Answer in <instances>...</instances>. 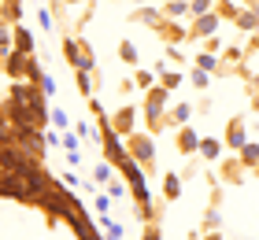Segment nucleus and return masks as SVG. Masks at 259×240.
Masks as SVG:
<instances>
[{"label": "nucleus", "instance_id": "29", "mask_svg": "<svg viewBox=\"0 0 259 240\" xmlns=\"http://www.w3.org/2000/svg\"><path fill=\"white\" fill-rule=\"evenodd\" d=\"M219 225H222V214H219V207H207V214H204V233L219 229Z\"/></svg>", "mask_w": 259, "mask_h": 240}, {"label": "nucleus", "instance_id": "31", "mask_svg": "<svg viewBox=\"0 0 259 240\" xmlns=\"http://www.w3.org/2000/svg\"><path fill=\"white\" fill-rule=\"evenodd\" d=\"M0 52H11V26H8V19H0Z\"/></svg>", "mask_w": 259, "mask_h": 240}, {"label": "nucleus", "instance_id": "7", "mask_svg": "<svg viewBox=\"0 0 259 240\" xmlns=\"http://www.w3.org/2000/svg\"><path fill=\"white\" fill-rule=\"evenodd\" d=\"M244 140H248V129H244V122H241V118H230V122H226V137H222V144L237 152Z\"/></svg>", "mask_w": 259, "mask_h": 240}, {"label": "nucleus", "instance_id": "34", "mask_svg": "<svg viewBox=\"0 0 259 240\" xmlns=\"http://www.w3.org/2000/svg\"><path fill=\"white\" fill-rule=\"evenodd\" d=\"M104 192H108V200H119V196H126V185H122V181H115V177H111V181H108V188H104Z\"/></svg>", "mask_w": 259, "mask_h": 240}, {"label": "nucleus", "instance_id": "5", "mask_svg": "<svg viewBox=\"0 0 259 240\" xmlns=\"http://www.w3.org/2000/svg\"><path fill=\"white\" fill-rule=\"evenodd\" d=\"M30 59H33V56H22V52H8V56H4V67H0V70H4V74H8L11 81H26Z\"/></svg>", "mask_w": 259, "mask_h": 240}, {"label": "nucleus", "instance_id": "23", "mask_svg": "<svg viewBox=\"0 0 259 240\" xmlns=\"http://www.w3.org/2000/svg\"><path fill=\"white\" fill-rule=\"evenodd\" d=\"M100 229L108 233V240H122V225H119V222H111L108 214H100Z\"/></svg>", "mask_w": 259, "mask_h": 240}, {"label": "nucleus", "instance_id": "10", "mask_svg": "<svg viewBox=\"0 0 259 240\" xmlns=\"http://www.w3.org/2000/svg\"><path fill=\"white\" fill-rule=\"evenodd\" d=\"M196 155H204L207 163H215L219 155H222V140H219V137H200V144H196Z\"/></svg>", "mask_w": 259, "mask_h": 240}, {"label": "nucleus", "instance_id": "41", "mask_svg": "<svg viewBox=\"0 0 259 240\" xmlns=\"http://www.w3.org/2000/svg\"><path fill=\"white\" fill-rule=\"evenodd\" d=\"M244 4H248V8H255V0H244Z\"/></svg>", "mask_w": 259, "mask_h": 240}, {"label": "nucleus", "instance_id": "21", "mask_svg": "<svg viewBox=\"0 0 259 240\" xmlns=\"http://www.w3.org/2000/svg\"><path fill=\"white\" fill-rule=\"evenodd\" d=\"M49 122H52V126H56V129H60V133H63V129H70V115L63 111L60 104H56L52 111H49Z\"/></svg>", "mask_w": 259, "mask_h": 240}, {"label": "nucleus", "instance_id": "16", "mask_svg": "<svg viewBox=\"0 0 259 240\" xmlns=\"http://www.w3.org/2000/svg\"><path fill=\"white\" fill-rule=\"evenodd\" d=\"M159 15H163V19H174V22H178L182 15H189V8H185V0H167V4L159 8Z\"/></svg>", "mask_w": 259, "mask_h": 240}, {"label": "nucleus", "instance_id": "19", "mask_svg": "<svg viewBox=\"0 0 259 240\" xmlns=\"http://www.w3.org/2000/svg\"><path fill=\"white\" fill-rule=\"evenodd\" d=\"M193 67L207 70V74H219V67H222V63H219V56H215V52H200V56L193 59Z\"/></svg>", "mask_w": 259, "mask_h": 240}, {"label": "nucleus", "instance_id": "17", "mask_svg": "<svg viewBox=\"0 0 259 240\" xmlns=\"http://www.w3.org/2000/svg\"><path fill=\"white\" fill-rule=\"evenodd\" d=\"M237 152H241V159H237V163H241V166H248V170H255V163H259V148H255V144H252V140H244Z\"/></svg>", "mask_w": 259, "mask_h": 240}, {"label": "nucleus", "instance_id": "3", "mask_svg": "<svg viewBox=\"0 0 259 240\" xmlns=\"http://www.w3.org/2000/svg\"><path fill=\"white\" fill-rule=\"evenodd\" d=\"M108 129L115 137H130L137 129V107L134 104H126V107H119L115 115H108Z\"/></svg>", "mask_w": 259, "mask_h": 240}, {"label": "nucleus", "instance_id": "27", "mask_svg": "<svg viewBox=\"0 0 259 240\" xmlns=\"http://www.w3.org/2000/svg\"><path fill=\"white\" fill-rule=\"evenodd\" d=\"M93 177H97V181H104V185H108L111 177H115V170H111V163H108V159H104V163H97V166H93Z\"/></svg>", "mask_w": 259, "mask_h": 240}, {"label": "nucleus", "instance_id": "26", "mask_svg": "<svg viewBox=\"0 0 259 240\" xmlns=\"http://www.w3.org/2000/svg\"><path fill=\"white\" fill-rule=\"evenodd\" d=\"M189 81H193L200 92H204V89L211 85V74H207V70H200V67H193V70H189Z\"/></svg>", "mask_w": 259, "mask_h": 240}, {"label": "nucleus", "instance_id": "42", "mask_svg": "<svg viewBox=\"0 0 259 240\" xmlns=\"http://www.w3.org/2000/svg\"><path fill=\"white\" fill-rule=\"evenodd\" d=\"M4 4H19V0H4Z\"/></svg>", "mask_w": 259, "mask_h": 240}, {"label": "nucleus", "instance_id": "6", "mask_svg": "<svg viewBox=\"0 0 259 240\" xmlns=\"http://www.w3.org/2000/svg\"><path fill=\"white\" fill-rule=\"evenodd\" d=\"M11 52L33 56V33L22 26V22H15V26H11Z\"/></svg>", "mask_w": 259, "mask_h": 240}, {"label": "nucleus", "instance_id": "39", "mask_svg": "<svg viewBox=\"0 0 259 240\" xmlns=\"http://www.w3.org/2000/svg\"><path fill=\"white\" fill-rule=\"evenodd\" d=\"M141 240H159V229H156V225H152V229H148L145 236H141Z\"/></svg>", "mask_w": 259, "mask_h": 240}, {"label": "nucleus", "instance_id": "35", "mask_svg": "<svg viewBox=\"0 0 259 240\" xmlns=\"http://www.w3.org/2000/svg\"><path fill=\"white\" fill-rule=\"evenodd\" d=\"M244 59V52L241 48H226V56H222V63H233V70H237V63Z\"/></svg>", "mask_w": 259, "mask_h": 240}, {"label": "nucleus", "instance_id": "33", "mask_svg": "<svg viewBox=\"0 0 259 240\" xmlns=\"http://www.w3.org/2000/svg\"><path fill=\"white\" fill-rule=\"evenodd\" d=\"M41 140H45V148H60V129H49V126H45Z\"/></svg>", "mask_w": 259, "mask_h": 240}, {"label": "nucleus", "instance_id": "20", "mask_svg": "<svg viewBox=\"0 0 259 240\" xmlns=\"http://www.w3.org/2000/svg\"><path fill=\"white\" fill-rule=\"evenodd\" d=\"M163 196H167V200H178V196H182V177H178V174H167V177H163Z\"/></svg>", "mask_w": 259, "mask_h": 240}, {"label": "nucleus", "instance_id": "9", "mask_svg": "<svg viewBox=\"0 0 259 240\" xmlns=\"http://www.w3.org/2000/svg\"><path fill=\"white\" fill-rule=\"evenodd\" d=\"M156 30H159V37L167 41V44H182V41H185V26H178L174 19H159Z\"/></svg>", "mask_w": 259, "mask_h": 240}, {"label": "nucleus", "instance_id": "30", "mask_svg": "<svg viewBox=\"0 0 259 240\" xmlns=\"http://www.w3.org/2000/svg\"><path fill=\"white\" fill-rule=\"evenodd\" d=\"M134 85H137V89H152V85H156V74H152V70H137V74H134Z\"/></svg>", "mask_w": 259, "mask_h": 240}, {"label": "nucleus", "instance_id": "18", "mask_svg": "<svg viewBox=\"0 0 259 240\" xmlns=\"http://www.w3.org/2000/svg\"><path fill=\"white\" fill-rule=\"evenodd\" d=\"M156 74H159V85H163V89H167V92H170V89H178V85H182V74H178V70H170L167 63H163V67L156 70Z\"/></svg>", "mask_w": 259, "mask_h": 240}, {"label": "nucleus", "instance_id": "8", "mask_svg": "<svg viewBox=\"0 0 259 240\" xmlns=\"http://www.w3.org/2000/svg\"><path fill=\"white\" fill-rule=\"evenodd\" d=\"M196 144H200V133L185 122V126H178V152L182 155H196Z\"/></svg>", "mask_w": 259, "mask_h": 240}, {"label": "nucleus", "instance_id": "15", "mask_svg": "<svg viewBox=\"0 0 259 240\" xmlns=\"http://www.w3.org/2000/svg\"><path fill=\"white\" fill-rule=\"evenodd\" d=\"M233 22H237V26H241L244 33H255V8H237Z\"/></svg>", "mask_w": 259, "mask_h": 240}, {"label": "nucleus", "instance_id": "28", "mask_svg": "<svg viewBox=\"0 0 259 240\" xmlns=\"http://www.w3.org/2000/svg\"><path fill=\"white\" fill-rule=\"evenodd\" d=\"M119 56H122V63H137V59H141L134 41H122V44H119Z\"/></svg>", "mask_w": 259, "mask_h": 240}, {"label": "nucleus", "instance_id": "36", "mask_svg": "<svg viewBox=\"0 0 259 240\" xmlns=\"http://www.w3.org/2000/svg\"><path fill=\"white\" fill-rule=\"evenodd\" d=\"M89 111L97 115V118H108V111H104V104L97 100V96H89Z\"/></svg>", "mask_w": 259, "mask_h": 240}, {"label": "nucleus", "instance_id": "13", "mask_svg": "<svg viewBox=\"0 0 259 240\" xmlns=\"http://www.w3.org/2000/svg\"><path fill=\"white\" fill-rule=\"evenodd\" d=\"M222 181L226 185H244V166L237 159H226L222 163Z\"/></svg>", "mask_w": 259, "mask_h": 240}, {"label": "nucleus", "instance_id": "45", "mask_svg": "<svg viewBox=\"0 0 259 240\" xmlns=\"http://www.w3.org/2000/svg\"><path fill=\"white\" fill-rule=\"evenodd\" d=\"M137 4H145V0H137Z\"/></svg>", "mask_w": 259, "mask_h": 240}, {"label": "nucleus", "instance_id": "2", "mask_svg": "<svg viewBox=\"0 0 259 240\" xmlns=\"http://www.w3.org/2000/svg\"><path fill=\"white\" fill-rule=\"evenodd\" d=\"M167 89L163 85H152L145 92V122H148V133H159V129H167Z\"/></svg>", "mask_w": 259, "mask_h": 240}, {"label": "nucleus", "instance_id": "43", "mask_svg": "<svg viewBox=\"0 0 259 240\" xmlns=\"http://www.w3.org/2000/svg\"><path fill=\"white\" fill-rule=\"evenodd\" d=\"M0 67H4V52H0Z\"/></svg>", "mask_w": 259, "mask_h": 240}, {"label": "nucleus", "instance_id": "1", "mask_svg": "<svg viewBox=\"0 0 259 240\" xmlns=\"http://www.w3.org/2000/svg\"><path fill=\"white\" fill-rule=\"evenodd\" d=\"M126 155L145 174H152V170H156V140H152V133H137V129H134V133L126 137Z\"/></svg>", "mask_w": 259, "mask_h": 240}, {"label": "nucleus", "instance_id": "40", "mask_svg": "<svg viewBox=\"0 0 259 240\" xmlns=\"http://www.w3.org/2000/svg\"><path fill=\"white\" fill-rule=\"evenodd\" d=\"M204 240H222V233H219V229H211V233H207Z\"/></svg>", "mask_w": 259, "mask_h": 240}, {"label": "nucleus", "instance_id": "22", "mask_svg": "<svg viewBox=\"0 0 259 240\" xmlns=\"http://www.w3.org/2000/svg\"><path fill=\"white\" fill-rule=\"evenodd\" d=\"M70 133H74L78 140H97V137H100L97 129H93V126L85 122V118H81V122H74V129H70Z\"/></svg>", "mask_w": 259, "mask_h": 240}, {"label": "nucleus", "instance_id": "24", "mask_svg": "<svg viewBox=\"0 0 259 240\" xmlns=\"http://www.w3.org/2000/svg\"><path fill=\"white\" fill-rule=\"evenodd\" d=\"M74 78H78V92L89 100V96H93V74H89V70H74Z\"/></svg>", "mask_w": 259, "mask_h": 240}, {"label": "nucleus", "instance_id": "32", "mask_svg": "<svg viewBox=\"0 0 259 240\" xmlns=\"http://www.w3.org/2000/svg\"><path fill=\"white\" fill-rule=\"evenodd\" d=\"M37 26H41L45 33H52L56 22H52V11H49V8H41V11H37Z\"/></svg>", "mask_w": 259, "mask_h": 240}, {"label": "nucleus", "instance_id": "37", "mask_svg": "<svg viewBox=\"0 0 259 240\" xmlns=\"http://www.w3.org/2000/svg\"><path fill=\"white\" fill-rule=\"evenodd\" d=\"M60 185H63V188H78L81 181H78V177H74V174H60Z\"/></svg>", "mask_w": 259, "mask_h": 240}, {"label": "nucleus", "instance_id": "38", "mask_svg": "<svg viewBox=\"0 0 259 240\" xmlns=\"http://www.w3.org/2000/svg\"><path fill=\"white\" fill-rule=\"evenodd\" d=\"M111 207V200H108V192H97V211L104 214V211H108Z\"/></svg>", "mask_w": 259, "mask_h": 240}, {"label": "nucleus", "instance_id": "14", "mask_svg": "<svg viewBox=\"0 0 259 240\" xmlns=\"http://www.w3.org/2000/svg\"><path fill=\"white\" fill-rule=\"evenodd\" d=\"M63 56H67V63L70 67H81V37H63Z\"/></svg>", "mask_w": 259, "mask_h": 240}, {"label": "nucleus", "instance_id": "4", "mask_svg": "<svg viewBox=\"0 0 259 240\" xmlns=\"http://www.w3.org/2000/svg\"><path fill=\"white\" fill-rule=\"evenodd\" d=\"M219 15L215 11H204V15H196L193 19V26H185V41H204V37H211V33L219 30Z\"/></svg>", "mask_w": 259, "mask_h": 240}, {"label": "nucleus", "instance_id": "11", "mask_svg": "<svg viewBox=\"0 0 259 240\" xmlns=\"http://www.w3.org/2000/svg\"><path fill=\"white\" fill-rule=\"evenodd\" d=\"M159 8H134V11H130V22H145V26H159Z\"/></svg>", "mask_w": 259, "mask_h": 240}, {"label": "nucleus", "instance_id": "12", "mask_svg": "<svg viewBox=\"0 0 259 240\" xmlns=\"http://www.w3.org/2000/svg\"><path fill=\"white\" fill-rule=\"evenodd\" d=\"M163 118H167V126H185L193 118V104H174Z\"/></svg>", "mask_w": 259, "mask_h": 240}, {"label": "nucleus", "instance_id": "25", "mask_svg": "<svg viewBox=\"0 0 259 240\" xmlns=\"http://www.w3.org/2000/svg\"><path fill=\"white\" fill-rule=\"evenodd\" d=\"M185 8H189V15H204V11H215V0H185Z\"/></svg>", "mask_w": 259, "mask_h": 240}, {"label": "nucleus", "instance_id": "44", "mask_svg": "<svg viewBox=\"0 0 259 240\" xmlns=\"http://www.w3.org/2000/svg\"><path fill=\"white\" fill-rule=\"evenodd\" d=\"M67 4H78V0H67Z\"/></svg>", "mask_w": 259, "mask_h": 240}]
</instances>
